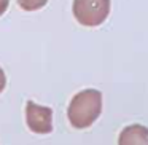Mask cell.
Returning a JSON list of instances; mask_svg holds the SVG:
<instances>
[{"label": "cell", "mask_w": 148, "mask_h": 145, "mask_svg": "<svg viewBox=\"0 0 148 145\" xmlns=\"http://www.w3.org/2000/svg\"><path fill=\"white\" fill-rule=\"evenodd\" d=\"M26 123L32 132L48 134L53 131V110L29 100L26 104Z\"/></svg>", "instance_id": "3957f363"}, {"label": "cell", "mask_w": 148, "mask_h": 145, "mask_svg": "<svg viewBox=\"0 0 148 145\" xmlns=\"http://www.w3.org/2000/svg\"><path fill=\"white\" fill-rule=\"evenodd\" d=\"M118 145H148V128L143 124H129L119 132Z\"/></svg>", "instance_id": "277c9868"}, {"label": "cell", "mask_w": 148, "mask_h": 145, "mask_svg": "<svg viewBox=\"0 0 148 145\" xmlns=\"http://www.w3.org/2000/svg\"><path fill=\"white\" fill-rule=\"evenodd\" d=\"M102 112V93L99 89H83L72 97L67 116L73 128H89Z\"/></svg>", "instance_id": "6da1fadb"}, {"label": "cell", "mask_w": 148, "mask_h": 145, "mask_svg": "<svg viewBox=\"0 0 148 145\" xmlns=\"http://www.w3.org/2000/svg\"><path fill=\"white\" fill-rule=\"evenodd\" d=\"M5 86H7V77H5L3 69L0 67V93L5 89Z\"/></svg>", "instance_id": "8992f818"}, {"label": "cell", "mask_w": 148, "mask_h": 145, "mask_svg": "<svg viewBox=\"0 0 148 145\" xmlns=\"http://www.w3.org/2000/svg\"><path fill=\"white\" fill-rule=\"evenodd\" d=\"M73 16L81 26L97 27L110 14V0H73Z\"/></svg>", "instance_id": "7a4b0ae2"}, {"label": "cell", "mask_w": 148, "mask_h": 145, "mask_svg": "<svg viewBox=\"0 0 148 145\" xmlns=\"http://www.w3.org/2000/svg\"><path fill=\"white\" fill-rule=\"evenodd\" d=\"M8 5H10V0H0V16L8 10Z\"/></svg>", "instance_id": "52a82bcc"}, {"label": "cell", "mask_w": 148, "mask_h": 145, "mask_svg": "<svg viewBox=\"0 0 148 145\" xmlns=\"http://www.w3.org/2000/svg\"><path fill=\"white\" fill-rule=\"evenodd\" d=\"M18 3L24 11H37L45 7L48 0H18Z\"/></svg>", "instance_id": "5b68a950"}]
</instances>
